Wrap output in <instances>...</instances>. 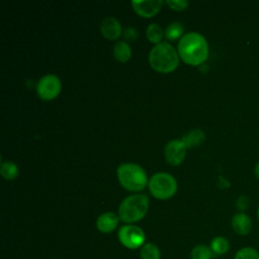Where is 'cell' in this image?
<instances>
[{"mask_svg":"<svg viewBox=\"0 0 259 259\" xmlns=\"http://www.w3.org/2000/svg\"><path fill=\"white\" fill-rule=\"evenodd\" d=\"M178 55L190 66L203 64L208 57V45L204 36L198 32H188L178 42Z\"/></svg>","mask_w":259,"mask_h":259,"instance_id":"6da1fadb","label":"cell"},{"mask_svg":"<svg viewBox=\"0 0 259 259\" xmlns=\"http://www.w3.org/2000/svg\"><path fill=\"white\" fill-rule=\"evenodd\" d=\"M177 51L167 41H162L151 50L149 54V63L151 67L160 73L173 72L179 65Z\"/></svg>","mask_w":259,"mask_h":259,"instance_id":"7a4b0ae2","label":"cell"},{"mask_svg":"<svg viewBox=\"0 0 259 259\" xmlns=\"http://www.w3.org/2000/svg\"><path fill=\"white\" fill-rule=\"evenodd\" d=\"M149 208V197L146 194H133L125 197L118 207V217L128 225L144 219Z\"/></svg>","mask_w":259,"mask_h":259,"instance_id":"3957f363","label":"cell"},{"mask_svg":"<svg viewBox=\"0 0 259 259\" xmlns=\"http://www.w3.org/2000/svg\"><path fill=\"white\" fill-rule=\"evenodd\" d=\"M116 173L120 185L130 191L143 190L149 183L145 170L134 163L119 165Z\"/></svg>","mask_w":259,"mask_h":259,"instance_id":"277c9868","label":"cell"},{"mask_svg":"<svg viewBox=\"0 0 259 259\" xmlns=\"http://www.w3.org/2000/svg\"><path fill=\"white\" fill-rule=\"evenodd\" d=\"M148 185L151 194L162 200L172 197L177 190V182L175 178L165 172L154 174L150 178Z\"/></svg>","mask_w":259,"mask_h":259,"instance_id":"5b68a950","label":"cell"},{"mask_svg":"<svg viewBox=\"0 0 259 259\" xmlns=\"http://www.w3.org/2000/svg\"><path fill=\"white\" fill-rule=\"evenodd\" d=\"M144 231L135 225H124L118 231V240L127 249H138L145 244Z\"/></svg>","mask_w":259,"mask_h":259,"instance_id":"8992f818","label":"cell"},{"mask_svg":"<svg viewBox=\"0 0 259 259\" xmlns=\"http://www.w3.org/2000/svg\"><path fill=\"white\" fill-rule=\"evenodd\" d=\"M61 81L59 77L54 74L42 76L36 85V92L42 100H53L61 92Z\"/></svg>","mask_w":259,"mask_h":259,"instance_id":"52a82bcc","label":"cell"},{"mask_svg":"<svg viewBox=\"0 0 259 259\" xmlns=\"http://www.w3.org/2000/svg\"><path fill=\"white\" fill-rule=\"evenodd\" d=\"M186 146L181 140H173L165 146L164 154L166 161L173 166L180 165L186 156Z\"/></svg>","mask_w":259,"mask_h":259,"instance_id":"ba28073f","label":"cell"},{"mask_svg":"<svg viewBox=\"0 0 259 259\" xmlns=\"http://www.w3.org/2000/svg\"><path fill=\"white\" fill-rule=\"evenodd\" d=\"M133 8L138 15L145 18L155 16L162 8V0H145V1H133Z\"/></svg>","mask_w":259,"mask_h":259,"instance_id":"9c48e42d","label":"cell"},{"mask_svg":"<svg viewBox=\"0 0 259 259\" xmlns=\"http://www.w3.org/2000/svg\"><path fill=\"white\" fill-rule=\"evenodd\" d=\"M100 30L102 35L109 40L117 39L121 35V31H122L119 21L116 18L111 16L106 17L102 20L100 25Z\"/></svg>","mask_w":259,"mask_h":259,"instance_id":"30bf717a","label":"cell"},{"mask_svg":"<svg viewBox=\"0 0 259 259\" xmlns=\"http://www.w3.org/2000/svg\"><path fill=\"white\" fill-rule=\"evenodd\" d=\"M118 215H116L114 212L107 211L98 217L96 221V227L101 233L107 234L113 232L116 229V227L118 226Z\"/></svg>","mask_w":259,"mask_h":259,"instance_id":"8fae6325","label":"cell"},{"mask_svg":"<svg viewBox=\"0 0 259 259\" xmlns=\"http://www.w3.org/2000/svg\"><path fill=\"white\" fill-rule=\"evenodd\" d=\"M232 228L235 233L241 236L248 235L252 230V221L244 212H238L232 218Z\"/></svg>","mask_w":259,"mask_h":259,"instance_id":"7c38bea8","label":"cell"},{"mask_svg":"<svg viewBox=\"0 0 259 259\" xmlns=\"http://www.w3.org/2000/svg\"><path fill=\"white\" fill-rule=\"evenodd\" d=\"M204 139H205L204 133L199 128H194V130H191L186 135H184L181 141L184 143L186 148H193L203 143Z\"/></svg>","mask_w":259,"mask_h":259,"instance_id":"4fadbf2b","label":"cell"},{"mask_svg":"<svg viewBox=\"0 0 259 259\" xmlns=\"http://www.w3.org/2000/svg\"><path fill=\"white\" fill-rule=\"evenodd\" d=\"M114 58L121 63L127 62L132 57V49L126 41H118L113 48Z\"/></svg>","mask_w":259,"mask_h":259,"instance_id":"5bb4252c","label":"cell"},{"mask_svg":"<svg viewBox=\"0 0 259 259\" xmlns=\"http://www.w3.org/2000/svg\"><path fill=\"white\" fill-rule=\"evenodd\" d=\"M209 248L212 251L213 255L221 256V255L226 254L229 251L230 243H229L227 238L222 237V236H218V237H215L211 240Z\"/></svg>","mask_w":259,"mask_h":259,"instance_id":"9a60e30c","label":"cell"},{"mask_svg":"<svg viewBox=\"0 0 259 259\" xmlns=\"http://www.w3.org/2000/svg\"><path fill=\"white\" fill-rule=\"evenodd\" d=\"M164 35V31L162 27L157 23H151L146 29V36L152 44H160L162 42V38Z\"/></svg>","mask_w":259,"mask_h":259,"instance_id":"2e32d148","label":"cell"},{"mask_svg":"<svg viewBox=\"0 0 259 259\" xmlns=\"http://www.w3.org/2000/svg\"><path fill=\"white\" fill-rule=\"evenodd\" d=\"M141 259H160V250L156 244L146 243L140 251Z\"/></svg>","mask_w":259,"mask_h":259,"instance_id":"e0dca14e","label":"cell"},{"mask_svg":"<svg viewBox=\"0 0 259 259\" xmlns=\"http://www.w3.org/2000/svg\"><path fill=\"white\" fill-rule=\"evenodd\" d=\"M213 253L206 245H196L190 252V259H212Z\"/></svg>","mask_w":259,"mask_h":259,"instance_id":"ac0fdd59","label":"cell"},{"mask_svg":"<svg viewBox=\"0 0 259 259\" xmlns=\"http://www.w3.org/2000/svg\"><path fill=\"white\" fill-rule=\"evenodd\" d=\"M0 172L6 180H13L18 176V167L13 162H3L1 164Z\"/></svg>","mask_w":259,"mask_h":259,"instance_id":"d6986e66","label":"cell"},{"mask_svg":"<svg viewBox=\"0 0 259 259\" xmlns=\"http://www.w3.org/2000/svg\"><path fill=\"white\" fill-rule=\"evenodd\" d=\"M184 31V27L179 22H173L167 26L165 30V36L169 40H175L179 38Z\"/></svg>","mask_w":259,"mask_h":259,"instance_id":"ffe728a7","label":"cell"},{"mask_svg":"<svg viewBox=\"0 0 259 259\" xmlns=\"http://www.w3.org/2000/svg\"><path fill=\"white\" fill-rule=\"evenodd\" d=\"M234 259H259V252L252 247H243L237 251Z\"/></svg>","mask_w":259,"mask_h":259,"instance_id":"44dd1931","label":"cell"},{"mask_svg":"<svg viewBox=\"0 0 259 259\" xmlns=\"http://www.w3.org/2000/svg\"><path fill=\"white\" fill-rule=\"evenodd\" d=\"M166 3L171 9H173L175 11H182L188 6V2L182 1V0H178V1H171V0L169 1L168 0V1H166Z\"/></svg>","mask_w":259,"mask_h":259,"instance_id":"7402d4cb","label":"cell"},{"mask_svg":"<svg viewBox=\"0 0 259 259\" xmlns=\"http://www.w3.org/2000/svg\"><path fill=\"white\" fill-rule=\"evenodd\" d=\"M236 205H237V207H238L240 210H245V209H247L248 206H249V199H248V197H246V196H244V195L240 196V197L237 199V201H236Z\"/></svg>","mask_w":259,"mask_h":259,"instance_id":"603a6c76","label":"cell"},{"mask_svg":"<svg viewBox=\"0 0 259 259\" xmlns=\"http://www.w3.org/2000/svg\"><path fill=\"white\" fill-rule=\"evenodd\" d=\"M138 36V32L134 27H127L124 31V37L126 40L134 41Z\"/></svg>","mask_w":259,"mask_h":259,"instance_id":"cb8c5ba5","label":"cell"},{"mask_svg":"<svg viewBox=\"0 0 259 259\" xmlns=\"http://www.w3.org/2000/svg\"><path fill=\"white\" fill-rule=\"evenodd\" d=\"M255 175L257 176V178H259V162L255 166Z\"/></svg>","mask_w":259,"mask_h":259,"instance_id":"d4e9b609","label":"cell"},{"mask_svg":"<svg viewBox=\"0 0 259 259\" xmlns=\"http://www.w3.org/2000/svg\"><path fill=\"white\" fill-rule=\"evenodd\" d=\"M257 217H258V220H259V207H258V210H257Z\"/></svg>","mask_w":259,"mask_h":259,"instance_id":"484cf974","label":"cell"}]
</instances>
